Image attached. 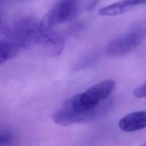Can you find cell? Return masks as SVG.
<instances>
[{
    "label": "cell",
    "mask_w": 146,
    "mask_h": 146,
    "mask_svg": "<svg viewBox=\"0 0 146 146\" xmlns=\"http://www.w3.org/2000/svg\"><path fill=\"white\" fill-rule=\"evenodd\" d=\"M116 86L113 79H107L92 86L64 102L52 115L57 124L68 126L87 123L106 115L113 103L107 100Z\"/></svg>",
    "instance_id": "1"
},
{
    "label": "cell",
    "mask_w": 146,
    "mask_h": 146,
    "mask_svg": "<svg viewBox=\"0 0 146 146\" xmlns=\"http://www.w3.org/2000/svg\"><path fill=\"white\" fill-rule=\"evenodd\" d=\"M145 38L146 28L136 26L109 42L105 52L110 56L126 55L137 47Z\"/></svg>",
    "instance_id": "2"
},
{
    "label": "cell",
    "mask_w": 146,
    "mask_h": 146,
    "mask_svg": "<svg viewBox=\"0 0 146 146\" xmlns=\"http://www.w3.org/2000/svg\"><path fill=\"white\" fill-rule=\"evenodd\" d=\"M31 46H35L45 55L54 57L62 52L64 48V41L59 34L51 29L43 27L39 22L33 36Z\"/></svg>",
    "instance_id": "3"
},
{
    "label": "cell",
    "mask_w": 146,
    "mask_h": 146,
    "mask_svg": "<svg viewBox=\"0 0 146 146\" xmlns=\"http://www.w3.org/2000/svg\"><path fill=\"white\" fill-rule=\"evenodd\" d=\"M76 11V0H59L43 16L40 24L44 28L51 29L71 19Z\"/></svg>",
    "instance_id": "4"
},
{
    "label": "cell",
    "mask_w": 146,
    "mask_h": 146,
    "mask_svg": "<svg viewBox=\"0 0 146 146\" xmlns=\"http://www.w3.org/2000/svg\"><path fill=\"white\" fill-rule=\"evenodd\" d=\"M118 125L121 131L127 132L138 131L146 128V111L128 113L120 119Z\"/></svg>",
    "instance_id": "5"
},
{
    "label": "cell",
    "mask_w": 146,
    "mask_h": 146,
    "mask_svg": "<svg viewBox=\"0 0 146 146\" xmlns=\"http://www.w3.org/2000/svg\"><path fill=\"white\" fill-rule=\"evenodd\" d=\"M146 3V0H120L99 9V14L113 17L124 14L136 6Z\"/></svg>",
    "instance_id": "6"
},
{
    "label": "cell",
    "mask_w": 146,
    "mask_h": 146,
    "mask_svg": "<svg viewBox=\"0 0 146 146\" xmlns=\"http://www.w3.org/2000/svg\"><path fill=\"white\" fill-rule=\"evenodd\" d=\"M20 49L11 40L6 38L0 41V66L14 58Z\"/></svg>",
    "instance_id": "7"
},
{
    "label": "cell",
    "mask_w": 146,
    "mask_h": 146,
    "mask_svg": "<svg viewBox=\"0 0 146 146\" xmlns=\"http://www.w3.org/2000/svg\"><path fill=\"white\" fill-rule=\"evenodd\" d=\"M15 139L14 130L5 125H0V145H7L12 144Z\"/></svg>",
    "instance_id": "8"
},
{
    "label": "cell",
    "mask_w": 146,
    "mask_h": 146,
    "mask_svg": "<svg viewBox=\"0 0 146 146\" xmlns=\"http://www.w3.org/2000/svg\"><path fill=\"white\" fill-rule=\"evenodd\" d=\"M10 27L7 25L2 13L0 11V41L8 38Z\"/></svg>",
    "instance_id": "9"
},
{
    "label": "cell",
    "mask_w": 146,
    "mask_h": 146,
    "mask_svg": "<svg viewBox=\"0 0 146 146\" xmlns=\"http://www.w3.org/2000/svg\"><path fill=\"white\" fill-rule=\"evenodd\" d=\"M133 95L137 98H146V82L133 91Z\"/></svg>",
    "instance_id": "10"
},
{
    "label": "cell",
    "mask_w": 146,
    "mask_h": 146,
    "mask_svg": "<svg viewBox=\"0 0 146 146\" xmlns=\"http://www.w3.org/2000/svg\"><path fill=\"white\" fill-rule=\"evenodd\" d=\"M144 145H146V143H145V144H144Z\"/></svg>",
    "instance_id": "11"
}]
</instances>
